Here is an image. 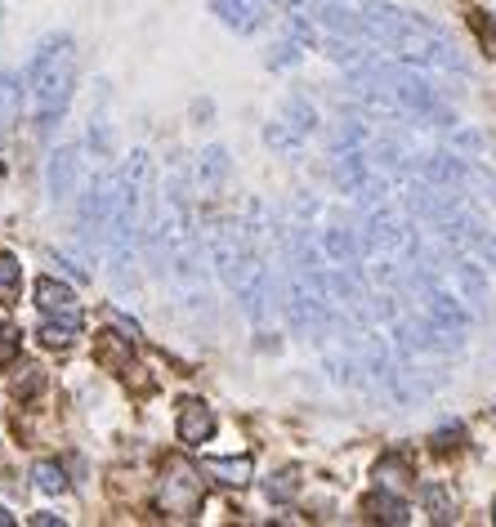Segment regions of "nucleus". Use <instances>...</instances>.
Segmentation results:
<instances>
[{
  "label": "nucleus",
  "mask_w": 496,
  "mask_h": 527,
  "mask_svg": "<svg viewBox=\"0 0 496 527\" xmlns=\"http://www.w3.org/2000/svg\"><path fill=\"white\" fill-rule=\"evenodd\" d=\"M23 85H27V99H32L36 130L50 134L68 117L72 85H76V45L68 32H54L36 45L23 67Z\"/></svg>",
  "instance_id": "nucleus-1"
},
{
  "label": "nucleus",
  "mask_w": 496,
  "mask_h": 527,
  "mask_svg": "<svg viewBox=\"0 0 496 527\" xmlns=\"http://www.w3.org/2000/svg\"><path fill=\"white\" fill-rule=\"evenodd\" d=\"M157 501L170 519H193L206 501V483L188 461H166L161 469V483H157Z\"/></svg>",
  "instance_id": "nucleus-2"
},
{
  "label": "nucleus",
  "mask_w": 496,
  "mask_h": 527,
  "mask_svg": "<svg viewBox=\"0 0 496 527\" xmlns=\"http://www.w3.org/2000/svg\"><path fill=\"white\" fill-rule=\"evenodd\" d=\"M117 206H121V175L103 170L94 175V184L85 188V201H81V237L90 246L108 242V228L117 219Z\"/></svg>",
  "instance_id": "nucleus-3"
},
{
  "label": "nucleus",
  "mask_w": 496,
  "mask_h": 527,
  "mask_svg": "<svg viewBox=\"0 0 496 527\" xmlns=\"http://www.w3.org/2000/svg\"><path fill=\"white\" fill-rule=\"evenodd\" d=\"M76 179H81V152L76 148H59L45 166V193H50L54 206H68L76 193Z\"/></svg>",
  "instance_id": "nucleus-4"
},
{
  "label": "nucleus",
  "mask_w": 496,
  "mask_h": 527,
  "mask_svg": "<svg viewBox=\"0 0 496 527\" xmlns=\"http://www.w3.org/2000/svg\"><path fill=\"white\" fill-rule=\"evenodd\" d=\"M362 514H367L371 523H389V527L412 523V505H407L394 487H376V492L362 501Z\"/></svg>",
  "instance_id": "nucleus-5"
},
{
  "label": "nucleus",
  "mask_w": 496,
  "mask_h": 527,
  "mask_svg": "<svg viewBox=\"0 0 496 527\" xmlns=\"http://www.w3.org/2000/svg\"><path fill=\"white\" fill-rule=\"evenodd\" d=\"M211 434H215V411L202 398H188L179 407V438L188 447H202V443H211Z\"/></svg>",
  "instance_id": "nucleus-6"
},
{
  "label": "nucleus",
  "mask_w": 496,
  "mask_h": 527,
  "mask_svg": "<svg viewBox=\"0 0 496 527\" xmlns=\"http://www.w3.org/2000/svg\"><path fill=\"white\" fill-rule=\"evenodd\" d=\"M94 358L103 362L108 371H130V358H135V335L126 331H99L94 335Z\"/></svg>",
  "instance_id": "nucleus-7"
},
{
  "label": "nucleus",
  "mask_w": 496,
  "mask_h": 527,
  "mask_svg": "<svg viewBox=\"0 0 496 527\" xmlns=\"http://www.w3.org/2000/svg\"><path fill=\"white\" fill-rule=\"evenodd\" d=\"M228 170H233V161H228V152L219 143L202 148V157H197V188L202 193H219L228 184Z\"/></svg>",
  "instance_id": "nucleus-8"
},
{
  "label": "nucleus",
  "mask_w": 496,
  "mask_h": 527,
  "mask_svg": "<svg viewBox=\"0 0 496 527\" xmlns=\"http://www.w3.org/2000/svg\"><path fill=\"white\" fill-rule=\"evenodd\" d=\"M425 309H429V318H434V327H443V331H465V327H470L465 309L456 304V295H447V291H434V286H429Z\"/></svg>",
  "instance_id": "nucleus-9"
},
{
  "label": "nucleus",
  "mask_w": 496,
  "mask_h": 527,
  "mask_svg": "<svg viewBox=\"0 0 496 527\" xmlns=\"http://www.w3.org/2000/svg\"><path fill=\"white\" fill-rule=\"evenodd\" d=\"M81 335V313H45V327H41V344L45 349H68V344Z\"/></svg>",
  "instance_id": "nucleus-10"
},
{
  "label": "nucleus",
  "mask_w": 496,
  "mask_h": 527,
  "mask_svg": "<svg viewBox=\"0 0 496 527\" xmlns=\"http://www.w3.org/2000/svg\"><path fill=\"white\" fill-rule=\"evenodd\" d=\"M211 14L242 36L255 32V23H260V9H251V0H211Z\"/></svg>",
  "instance_id": "nucleus-11"
},
{
  "label": "nucleus",
  "mask_w": 496,
  "mask_h": 527,
  "mask_svg": "<svg viewBox=\"0 0 496 527\" xmlns=\"http://www.w3.org/2000/svg\"><path fill=\"white\" fill-rule=\"evenodd\" d=\"M36 304H41V313H72L76 295H72L68 282H59V277H41V282H36Z\"/></svg>",
  "instance_id": "nucleus-12"
},
{
  "label": "nucleus",
  "mask_w": 496,
  "mask_h": 527,
  "mask_svg": "<svg viewBox=\"0 0 496 527\" xmlns=\"http://www.w3.org/2000/svg\"><path fill=\"white\" fill-rule=\"evenodd\" d=\"M206 474H215L219 483H228V487H246L251 483V474H255V461L251 456H233V461L211 456V461H206Z\"/></svg>",
  "instance_id": "nucleus-13"
},
{
  "label": "nucleus",
  "mask_w": 496,
  "mask_h": 527,
  "mask_svg": "<svg viewBox=\"0 0 496 527\" xmlns=\"http://www.w3.org/2000/svg\"><path fill=\"white\" fill-rule=\"evenodd\" d=\"M264 143H269L273 152H282V157H300V143H304V134L291 126V121H269L264 126Z\"/></svg>",
  "instance_id": "nucleus-14"
},
{
  "label": "nucleus",
  "mask_w": 496,
  "mask_h": 527,
  "mask_svg": "<svg viewBox=\"0 0 496 527\" xmlns=\"http://www.w3.org/2000/svg\"><path fill=\"white\" fill-rule=\"evenodd\" d=\"M18 112H23V81L14 72H5L0 76V130L14 126Z\"/></svg>",
  "instance_id": "nucleus-15"
},
{
  "label": "nucleus",
  "mask_w": 496,
  "mask_h": 527,
  "mask_svg": "<svg viewBox=\"0 0 496 527\" xmlns=\"http://www.w3.org/2000/svg\"><path fill=\"white\" fill-rule=\"evenodd\" d=\"M295 492H300V469H295V465H286V469H278L273 478H264V496H269L273 505L295 501Z\"/></svg>",
  "instance_id": "nucleus-16"
},
{
  "label": "nucleus",
  "mask_w": 496,
  "mask_h": 527,
  "mask_svg": "<svg viewBox=\"0 0 496 527\" xmlns=\"http://www.w3.org/2000/svg\"><path fill=\"white\" fill-rule=\"evenodd\" d=\"M421 501H425V510H429V519H434V523H452L456 519V501H452V492H447V487L429 483L425 492H421Z\"/></svg>",
  "instance_id": "nucleus-17"
},
{
  "label": "nucleus",
  "mask_w": 496,
  "mask_h": 527,
  "mask_svg": "<svg viewBox=\"0 0 496 527\" xmlns=\"http://www.w3.org/2000/svg\"><path fill=\"white\" fill-rule=\"evenodd\" d=\"M23 295V264L14 255H0V304H14Z\"/></svg>",
  "instance_id": "nucleus-18"
},
{
  "label": "nucleus",
  "mask_w": 496,
  "mask_h": 527,
  "mask_svg": "<svg viewBox=\"0 0 496 527\" xmlns=\"http://www.w3.org/2000/svg\"><path fill=\"white\" fill-rule=\"evenodd\" d=\"M376 483L380 487H394V492H398V487L412 483V465H407L403 456H385V461L376 465Z\"/></svg>",
  "instance_id": "nucleus-19"
},
{
  "label": "nucleus",
  "mask_w": 496,
  "mask_h": 527,
  "mask_svg": "<svg viewBox=\"0 0 496 527\" xmlns=\"http://www.w3.org/2000/svg\"><path fill=\"white\" fill-rule=\"evenodd\" d=\"M32 478H36V487H41V492H63V487H68V474H63V465H54V461H36L32 465Z\"/></svg>",
  "instance_id": "nucleus-20"
},
{
  "label": "nucleus",
  "mask_w": 496,
  "mask_h": 527,
  "mask_svg": "<svg viewBox=\"0 0 496 527\" xmlns=\"http://www.w3.org/2000/svg\"><path fill=\"white\" fill-rule=\"evenodd\" d=\"M429 443H434V452H438V456H447V452H461V443H465V429H461V425H443L434 438H429Z\"/></svg>",
  "instance_id": "nucleus-21"
},
{
  "label": "nucleus",
  "mask_w": 496,
  "mask_h": 527,
  "mask_svg": "<svg viewBox=\"0 0 496 527\" xmlns=\"http://www.w3.org/2000/svg\"><path fill=\"white\" fill-rule=\"evenodd\" d=\"M286 117H291V126L295 130H300V134H309L313 130V121H318V117H313V108H309V103H304V99H286Z\"/></svg>",
  "instance_id": "nucleus-22"
},
{
  "label": "nucleus",
  "mask_w": 496,
  "mask_h": 527,
  "mask_svg": "<svg viewBox=\"0 0 496 527\" xmlns=\"http://www.w3.org/2000/svg\"><path fill=\"white\" fill-rule=\"evenodd\" d=\"M90 148H94V157H108L112 152V126L103 117H90Z\"/></svg>",
  "instance_id": "nucleus-23"
},
{
  "label": "nucleus",
  "mask_w": 496,
  "mask_h": 527,
  "mask_svg": "<svg viewBox=\"0 0 496 527\" xmlns=\"http://www.w3.org/2000/svg\"><path fill=\"white\" fill-rule=\"evenodd\" d=\"M470 27H474V32H479L483 50H488V54H496V23H492L488 14H483V9H470Z\"/></svg>",
  "instance_id": "nucleus-24"
},
{
  "label": "nucleus",
  "mask_w": 496,
  "mask_h": 527,
  "mask_svg": "<svg viewBox=\"0 0 496 527\" xmlns=\"http://www.w3.org/2000/svg\"><path fill=\"white\" fill-rule=\"evenodd\" d=\"M41 385H45L41 367H32V362H27V367H23V376L14 380V398H32V394H36V389H41Z\"/></svg>",
  "instance_id": "nucleus-25"
},
{
  "label": "nucleus",
  "mask_w": 496,
  "mask_h": 527,
  "mask_svg": "<svg viewBox=\"0 0 496 527\" xmlns=\"http://www.w3.org/2000/svg\"><path fill=\"white\" fill-rule=\"evenodd\" d=\"M18 344H23V335H18L14 327H0V367H9V362H14Z\"/></svg>",
  "instance_id": "nucleus-26"
},
{
  "label": "nucleus",
  "mask_w": 496,
  "mask_h": 527,
  "mask_svg": "<svg viewBox=\"0 0 496 527\" xmlns=\"http://www.w3.org/2000/svg\"><path fill=\"white\" fill-rule=\"evenodd\" d=\"M295 59H300V45H295V41H282L278 54H269L273 67H286V63H295Z\"/></svg>",
  "instance_id": "nucleus-27"
},
{
  "label": "nucleus",
  "mask_w": 496,
  "mask_h": 527,
  "mask_svg": "<svg viewBox=\"0 0 496 527\" xmlns=\"http://www.w3.org/2000/svg\"><path fill=\"white\" fill-rule=\"evenodd\" d=\"M59 264H63V273H68L72 282H85V277H90L85 268H76V260H68V255H59Z\"/></svg>",
  "instance_id": "nucleus-28"
},
{
  "label": "nucleus",
  "mask_w": 496,
  "mask_h": 527,
  "mask_svg": "<svg viewBox=\"0 0 496 527\" xmlns=\"http://www.w3.org/2000/svg\"><path fill=\"white\" fill-rule=\"evenodd\" d=\"M32 523H36V527H63L59 514H32Z\"/></svg>",
  "instance_id": "nucleus-29"
},
{
  "label": "nucleus",
  "mask_w": 496,
  "mask_h": 527,
  "mask_svg": "<svg viewBox=\"0 0 496 527\" xmlns=\"http://www.w3.org/2000/svg\"><path fill=\"white\" fill-rule=\"evenodd\" d=\"M0 527H14V514H9L5 505H0Z\"/></svg>",
  "instance_id": "nucleus-30"
},
{
  "label": "nucleus",
  "mask_w": 496,
  "mask_h": 527,
  "mask_svg": "<svg viewBox=\"0 0 496 527\" xmlns=\"http://www.w3.org/2000/svg\"><path fill=\"white\" fill-rule=\"evenodd\" d=\"M255 5H260V9H278L282 0H255Z\"/></svg>",
  "instance_id": "nucleus-31"
},
{
  "label": "nucleus",
  "mask_w": 496,
  "mask_h": 527,
  "mask_svg": "<svg viewBox=\"0 0 496 527\" xmlns=\"http://www.w3.org/2000/svg\"><path fill=\"white\" fill-rule=\"evenodd\" d=\"M492 523H496V501H492Z\"/></svg>",
  "instance_id": "nucleus-32"
},
{
  "label": "nucleus",
  "mask_w": 496,
  "mask_h": 527,
  "mask_svg": "<svg viewBox=\"0 0 496 527\" xmlns=\"http://www.w3.org/2000/svg\"><path fill=\"white\" fill-rule=\"evenodd\" d=\"M492 420H496V411H492Z\"/></svg>",
  "instance_id": "nucleus-33"
}]
</instances>
